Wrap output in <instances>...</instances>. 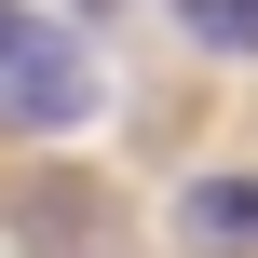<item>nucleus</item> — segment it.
<instances>
[{
	"label": "nucleus",
	"instance_id": "f257e3e1",
	"mask_svg": "<svg viewBox=\"0 0 258 258\" xmlns=\"http://www.w3.org/2000/svg\"><path fill=\"white\" fill-rule=\"evenodd\" d=\"M82 109H95V54H82V27L41 14V0H0V122H14V136H68Z\"/></svg>",
	"mask_w": 258,
	"mask_h": 258
},
{
	"label": "nucleus",
	"instance_id": "f03ea898",
	"mask_svg": "<svg viewBox=\"0 0 258 258\" xmlns=\"http://www.w3.org/2000/svg\"><path fill=\"white\" fill-rule=\"evenodd\" d=\"M177 231H190L204 258H218V245H245V231H258V190H245V177H204V190L177 204Z\"/></svg>",
	"mask_w": 258,
	"mask_h": 258
},
{
	"label": "nucleus",
	"instance_id": "7ed1b4c3",
	"mask_svg": "<svg viewBox=\"0 0 258 258\" xmlns=\"http://www.w3.org/2000/svg\"><path fill=\"white\" fill-rule=\"evenodd\" d=\"M190 27H204V41H231V54H258V0H190Z\"/></svg>",
	"mask_w": 258,
	"mask_h": 258
}]
</instances>
